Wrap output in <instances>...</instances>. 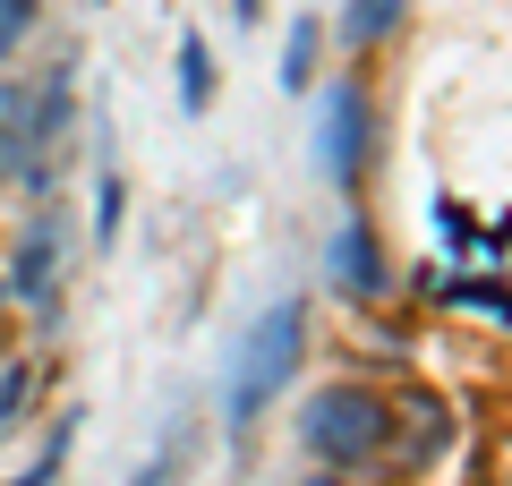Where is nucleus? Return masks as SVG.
Returning <instances> with one entry per match:
<instances>
[{
  "label": "nucleus",
  "mask_w": 512,
  "mask_h": 486,
  "mask_svg": "<svg viewBox=\"0 0 512 486\" xmlns=\"http://www.w3.org/2000/svg\"><path fill=\"white\" fill-rule=\"evenodd\" d=\"M299 350H308V299H282L274 316L239 342V367H231V427H248V418L299 376Z\"/></svg>",
  "instance_id": "1"
},
{
  "label": "nucleus",
  "mask_w": 512,
  "mask_h": 486,
  "mask_svg": "<svg viewBox=\"0 0 512 486\" xmlns=\"http://www.w3.org/2000/svg\"><path fill=\"white\" fill-rule=\"evenodd\" d=\"M384 435H393V410L376 393H359V384H333V393H316L299 410V444L316 461H367V452H384Z\"/></svg>",
  "instance_id": "2"
},
{
  "label": "nucleus",
  "mask_w": 512,
  "mask_h": 486,
  "mask_svg": "<svg viewBox=\"0 0 512 486\" xmlns=\"http://www.w3.org/2000/svg\"><path fill=\"white\" fill-rule=\"evenodd\" d=\"M60 128H69V69L43 77L35 86H0V180H26L35 154H52Z\"/></svg>",
  "instance_id": "3"
},
{
  "label": "nucleus",
  "mask_w": 512,
  "mask_h": 486,
  "mask_svg": "<svg viewBox=\"0 0 512 486\" xmlns=\"http://www.w3.org/2000/svg\"><path fill=\"white\" fill-rule=\"evenodd\" d=\"M359 162H367V94L342 86V94H333V128H325V171H333V188H359Z\"/></svg>",
  "instance_id": "4"
},
{
  "label": "nucleus",
  "mask_w": 512,
  "mask_h": 486,
  "mask_svg": "<svg viewBox=\"0 0 512 486\" xmlns=\"http://www.w3.org/2000/svg\"><path fill=\"white\" fill-rule=\"evenodd\" d=\"M333 273H342V290H359V299H376L384 290V248L367 222H350L342 239H333Z\"/></svg>",
  "instance_id": "5"
},
{
  "label": "nucleus",
  "mask_w": 512,
  "mask_h": 486,
  "mask_svg": "<svg viewBox=\"0 0 512 486\" xmlns=\"http://www.w3.org/2000/svg\"><path fill=\"white\" fill-rule=\"evenodd\" d=\"M402 410H410V444H402V461L419 469L427 452H436V435H444V401H427V393H410Z\"/></svg>",
  "instance_id": "6"
},
{
  "label": "nucleus",
  "mask_w": 512,
  "mask_h": 486,
  "mask_svg": "<svg viewBox=\"0 0 512 486\" xmlns=\"http://www.w3.org/2000/svg\"><path fill=\"white\" fill-rule=\"evenodd\" d=\"M52 222H43V231L35 239H26V248H18V290H26V299H35V290H52Z\"/></svg>",
  "instance_id": "7"
},
{
  "label": "nucleus",
  "mask_w": 512,
  "mask_h": 486,
  "mask_svg": "<svg viewBox=\"0 0 512 486\" xmlns=\"http://www.w3.org/2000/svg\"><path fill=\"white\" fill-rule=\"evenodd\" d=\"M180 94H188V111H205V94H214V60H205V35H188V43H180Z\"/></svg>",
  "instance_id": "8"
},
{
  "label": "nucleus",
  "mask_w": 512,
  "mask_h": 486,
  "mask_svg": "<svg viewBox=\"0 0 512 486\" xmlns=\"http://www.w3.org/2000/svg\"><path fill=\"white\" fill-rule=\"evenodd\" d=\"M308 69H316V26L299 18V26H291V52H282V86L299 94V86H308Z\"/></svg>",
  "instance_id": "9"
},
{
  "label": "nucleus",
  "mask_w": 512,
  "mask_h": 486,
  "mask_svg": "<svg viewBox=\"0 0 512 486\" xmlns=\"http://www.w3.org/2000/svg\"><path fill=\"white\" fill-rule=\"evenodd\" d=\"M393 9H402V0H350V43H376L384 26H393Z\"/></svg>",
  "instance_id": "10"
},
{
  "label": "nucleus",
  "mask_w": 512,
  "mask_h": 486,
  "mask_svg": "<svg viewBox=\"0 0 512 486\" xmlns=\"http://www.w3.org/2000/svg\"><path fill=\"white\" fill-rule=\"evenodd\" d=\"M35 26V0H0V60L18 52V35Z\"/></svg>",
  "instance_id": "11"
},
{
  "label": "nucleus",
  "mask_w": 512,
  "mask_h": 486,
  "mask_svg": "<svg viewBox=\"0 0 512 486\" xmlns=\"http://www.w3.org/2000/svg\"><path fill=\"white\" fill-rule=\"evenodd\" d=\"M60 461H69V427H60V435H52V452H43V461H35V469H26V478H18V486H52V478H60Z\"/></svg>",
  "instance_id": "12"
},
{
  "label": "nucleus",
  "mask_w": 512,
  "mask_h": 486,
  "mask_svg": "<svg viewBox=\"0 0 512 486\" xmlns=\"http://www.w3.org/2000/svg\"><path fill=\"white\" fill-rule=\"evenodd\" d=\"M111 231H120V180H103V205H94V239L111 248Z\"/></svg>",
  "instance_id": "13"
},
{
  "label": "nucleus",
  "mask_w": 512,
  "mask_h": 486,
  "mask_svg": "<svg viewBox=\"0 0 512 486\" xmlns=\"http://www.w3.org/2000/svg\"><path fill=\"white\" fill-rule=\"evenodd\" d=\"M26 410V376H0V418H18Z\"/></svg>",
  "instance_id": "14"
},
{
  "label": "nucleus",
  "mask_w": 512,
  "mask_h": 486,
  "mask_svg": "<svg viewBox=\"0 0 512 486\" xmlns=\"http://www.w3.org/2000/svg\"><path fill=\"white\" fill-rule=\"evenodd\" d=\"M171 469H180V444H171V452H163V461H154V469H146L137 486H171Z\"/></svg>",
  "instance_id": "15"
},
{
  "label": "nucleus",
  "mask_w": 512,
  "mask_h": 486,
  "mask_svg": "<svg viewBox=\"0 0 512 486\" xmlns=\"http://www.w3.org/2000/svg\"><path fill=\"white\" fill-rule=\"evenodd\" d=\"M256 9H265V0H239V18H256Z\"/></svg>",
  "instance_id": "16"
},
{
  "label": "nucleus",
  "mask_w": 512,
  "mask_h": 486,
  "mask_svg": "<svg viewBox=\"0 0 512 486\" xmlns=\"http://www.w3.org/2000/svg\"><path fill=\"white\" fill-rule=\"evenodd\" d=\"M308 486H333V478H308Z\"/></svg>",
  "instance_id": "17"
}]
</instances>
